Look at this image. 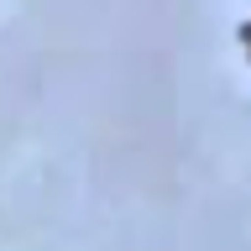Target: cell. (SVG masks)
<instances>
[{
	"instance_id": "6da1fadb",
	"label": "cell",
	"mask_w": 251,
	"mask_h": 251,
	"mask_svg": "<svg viewBox=\"0 0 251 251\" xmlns=\"http://www.w3.org/2000/svg\"><path fill=\"white\" fill-rule=\"evenodd\" d=\"M241 42H246V58H251V26H241Z\"/></svg>"
}]
</instances>
